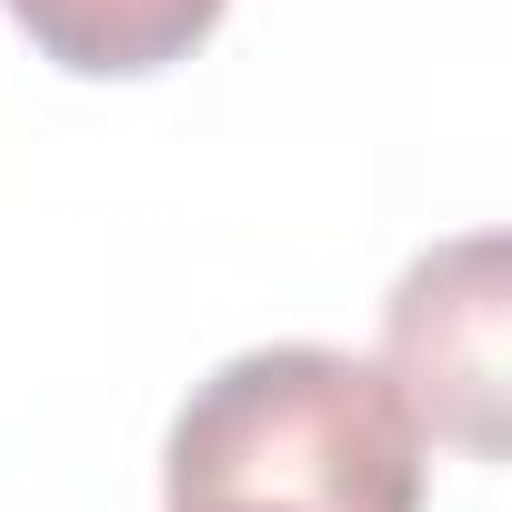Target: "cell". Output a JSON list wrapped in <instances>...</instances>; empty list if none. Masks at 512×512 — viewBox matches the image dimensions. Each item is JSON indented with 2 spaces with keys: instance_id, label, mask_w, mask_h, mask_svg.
Returning a JSON list of instances; mask_svg holds the SVG:
<instances>
[{
  "instance_id": "obj_1",
  "label": "cell",
  "mask_w": 512,
  "mask_h": 512,
  "mask_svg": "<svg viewBox=\"0 0 512 512\" xmlns=\"http://www.w3.org/2000/svg\"><path fill=\"white\" fill-rule=\"evenodd\" d=\"M422 452L402 382L332 342L231 352L161 442V502H302V512H422Z\"/></svg>"
},
{
  "instance_id": "obj_2",
  "label": "cell",
  "mask_w": 512,
  "mask_h": 512,
  "mask_svg": "<svg viewBox=\"0 0 512 512\" xmlns=\"http://www.w3.org/2000/svg\"><path fill=\"white\" fill-rule=\"evenodd\" d=\"M382 372L402 382L422 432L462 452H502V241L472 231L402 272Z\"/></svg>"
},
{
  "instance_id": "obj_3",
  "label": "cell",
  "mask_w": 512,
  "mask_h": 512,
  "mask_svg": "<svg viewBox=\"0 0 512 512\" xmlns=\"http://www.w3.org/2000/svg\"><path fill=\"white\" fill-rule=\"evenodd\" d=\"M231 0H11V21L31 31L41 61L81 71V81H141L171 71L211 41V21Z\"/></svg>"
},
{
  "instance_id": "obj_4",
  "label": "cell",
  "mask_w": 512,
  "mask_h": 512,
  "mask_svg": "<svg viewBox=\"0 0 512 512\" xmlns=\"http://www.w3.org/2000/svg\"><path fill=\"white\" fill-rule=\"evenodd\" d=\"M171 512H302V502H171Z\"/></svg>"
}]
</instances>
